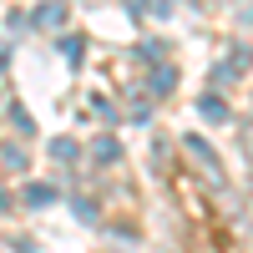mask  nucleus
Listing matches in <instances>:
<instances>
[{"label":"nucleus","instance_id":"6e6552de","mask_svg":"<svg viewBox=\"0 0 253 253\" xmlns=\"http://www.w3.org/2000/svg\"><path fill=\"white\" fill-rule=\"evenodd\" d=\"M76 218H81V223H96V208H91V203H81V198H76Z\"/></svg>","mask_w":253,"mask_h":253},{"label":"nucleus","instance_id":"39448f33","mask_svg":"<svg viewBox=\"0 0 253 253\" xmlns=\"http://www.w3.org/2000/svg\"><path fill=\"white\" fill-rule=\"evenodd\" d=\"M81 51H86V46H81L76 36H66V41H61V56H66V61H81Z\"/></svg>","mask_w":253,"mask_h":253},{"label":"nucleus","instance_id":"423d86ee","mask_svg":"<svg viewBox=\"0 0 253 253\" xmlns=\"http://www.w3.org/2000/svg\"><path fill=\"white\" fill-rule=\"evenodd\" d=\"M56 193H51V187H26V203H51Z\"/></svg>","mask_w":253,"mask_h":253},{"label":"nucleus","instance_id":"f257e3e1","mask_svg":"<svg viewBox=\"0 0 253 253\" xmlns=\"http://www.w3.org/2000/svg\"><path fill=\"white\" fill-rule=\"evenodd\" d=\"M36 26L41 31H61V26H66V5H56V0H46V5H36Z\"/></svg>","mask_w":253,"mask_h":253},{"label":"nucleus","instance_id":"f03ea898","mask_svg":"<svg viewBox=\"0 0 253 253\" xmlns=\"http://www.w3.org/2000/svg\"><path fill=\"white\" fill-rule=\"evenodd\" d=\"M198 112H203L208 122H223V117H228V107H223L218 96H203V101H198Z\"/></svg>","mask_w":253,"mask_h":253},{"label":"nucleus","instance_id":"0eeeda50","mask_svg":"<svg viewBox=\"0 0 253 253\" xmlns=\"http://www.w3.org/2000/svg\"><path fill=\"white\" fill-rule=\"evenodd\" d=\"M51 152H56L61 162H71V157H76V147H71V142H51Z\"/></svg>","mask_w":253,"mask_h":253},{"label":"nucleus","instance_id":"1a4fd4ad","mask_svg":"<svg viewBox=\"0 0 253 253\" xmlns=\"http://www.w3.org/2000/svg\"><path fill=\"white\" fill-rule=\"evenodd\" d=\"M126 5H132V10H137V15H142V5H147V0H126Z\"/></svg>","mask_w":253,"mask_h":253},{"label":"nucleus","instance_id":"7ed1b4c3","mask_svg":"<svg viewBox=\"0 0 253 253\" xmlns=\"http://www.w3.org/2000/svg\"><path fill=\"white\" fill-rule=\"evenodd\" d=\"M172 81H177V71H172V66H162V71L152 76V91H172Z\"/></svg>","mask_w":253,"mask_h":253},{"label":"nucleus","instance_id":"20e7f679","mask_svg":"<svg viewBox=\"0 0 253 253\" xmlns=\"http://www.w3.org/2000/svg\"><path fill=\"white\" fill-rule=\"evenodd\" d=\"M117 152H122V147H117L112 137H101V142H96V157H101V162H117Z\"/></svg>","mask_w":253,"mask_h":253}]
</instances>
